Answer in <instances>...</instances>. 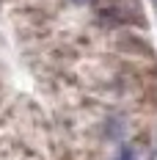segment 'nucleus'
<instances>
[{"label": "nucleus", "instance_id": "nucleus-1", "mask_svg": "<svg viewBox=\"0 0 157 160\" xmlns=\"http://www.w3.org/2000/svg\"><path fill=\"white\" fill-rule=\"evenodd\" d=\"M119 160H132V152H130V149H124V152H121V158Z\"/></svg>", "mask_w": 157, "mask_h": 160}, {"label": "nucleus", "instance_id": "nucleus-2", "mask_svg": "<svg viewBox=\"0 0 157 160\" xmlns=\"http://www.w3.org/2000/svg\"><path fill=\"white\" fill-rule=\"evenodd\" d=\"M75 3H91V0H75Z\"/></svg>", "mask_w": 157, "mask_h": 160}]
</instances>
